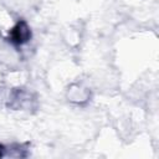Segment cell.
I'll list each match as a JSON object with an SVG mask.
<instances>
[{
  "mask_svg": "<svg viewBox=\"0 0 159 159\" xmlns=\"http://www.w3.org/2000/svg\"><path fill=\"white\" fill-rule=\"evenodd\" d=\"M2 152H4V147H2V145H0V157L2 155Z\"/></svg>",
  "mask_w": 159,
  "mask_h": 159,
  "instance_id": "obj_2",
  "label": "cell"
},
{
  "mask_svg": "<svg viewBox=\"0 0 159 159\" xmlns=\"http://www.w3.org/2000/svg\"><path fill=\"white\" fill-rule=\"evenodd\" d=\"M31 36L30 29L25 21H19L10 31V41L15 45H22L29 41Z\"/></svg>",
  "mask_w": 159,
  "mask_h": 159,
  "instance_id": "obj_1",
  "label": "cell"
}]
</instances>
